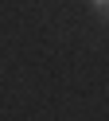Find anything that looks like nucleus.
Here are the masks:
<instances>
[{
    "label": "nucleus",
    "mask_w": 109,
    "mask_h": 121,
    "mask_svg": "<svg viewBox=\"0 0 109 121\" xmlns=\"http://www.w3.org/2000/svg\"><path fill=\"white\" fill-rule=\"evenodd\" d=\"M93 16H97V20L109 16V0H93Z\"/></svg>",
    "instance_id": "1"
}]
</instances>
